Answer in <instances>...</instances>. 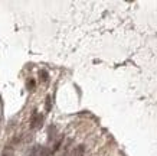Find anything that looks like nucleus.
Segmentation results:
<instances>
[{"label": "nucleus", "mask_w": 157, "mask_h": 156, "mask_svg": "<svg viewBox=\"0 0 157 156\" xmlns=\"http://www.w3.org/2000/svg\"><path fill=\"white\" fill-rule=\"evenodd\" d=\"M52 152L49 150L48 147H43V146H35L32 147V150L29 152V156H51Z\"/></svg>", "instance_id": "nucleus-1"}, {"label": "nucleus", "mask_w": 157, "mask_h": 156, "mask_svg": "<svg viewBox=\"0 0 157 156\" xmlns=\"http://www.w3.org/2000/svg\"><path fill=\"white\" fill-rule=\"evenodd\" d=\"M42 120H43L42 116L35 111V113L32 114V118H30V129H38V127H40V126H42Z\"/></svg>", "instance_id": "nucleus-2"}, {"label": "nucleus", "mask_w": 157, "mask_h": 156, "mask_svg": "<svg viewBox=\"0 0 157 156\" xmlns=\"http://www.w3.org/2000/svg\"><path fill=\"white\" fill-rule=\"evenodd\" d=\"M84 153H85V147H84V145H79L74 149L71 156H84Z\"/></svg>", "instance_id": "nucleus-3"}, {"label": "nucleus", "mask_w": 157, "mask_h": 156, "mask_svg": "<svg viewBox=\"0 0 157 156\" xmlns=\"http://www.w3.org/2000/svg\"><path fill=\"white\" fill-rule=\"evenodd\" d=\"M39 77H40V80H42L43 82H46V81H48V78H49V74H48V71H46V70H40Z\"/></svg>", "instance_id": "nucleus-4"}, {"label": "nucleus", "mask_w": 157, "mask_h": 156, "mask_svg": "<svg viewBox=\"0 0 157 156\" xmlns=\"http://www.w3.org/2000/svg\"><path fill=\"white\" fill-rule=\"evenodd\" d=\"M33 87H35V81L33 80H29L28 81V88H29V90H33Z\"/></svg>", "instance_id": "nucleus-5"}, {"label": "nucleus", "mask_w": 157, "mask_h": 156, "mask_svg": "<svg viewBox=\"0 0 157 156\" xmlns=\"http://www.w3.org/2000/svg\"><path fill=\"white\" fill-rule=\"evenodd\" d=\"M49 109H51V97L46 98V110H49Z\"/></svg>", "instance_id": "nucleus-6"}]
</instances>
